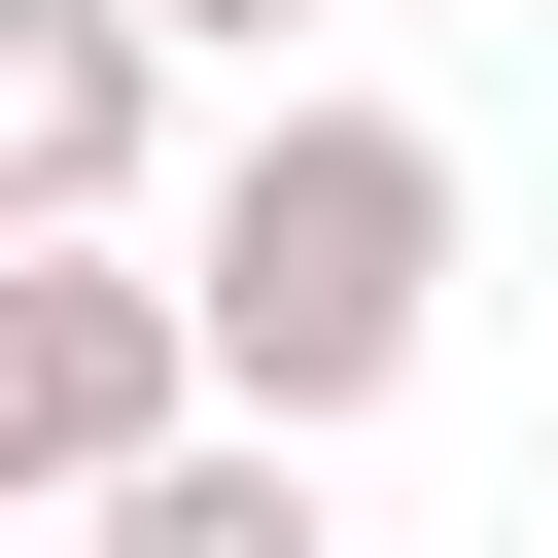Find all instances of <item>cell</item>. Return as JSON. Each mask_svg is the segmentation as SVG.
<instances>
[{
    "instance_id": "obj_1",
    "label": "cell",
    "mask_w": 558,
    "mask_h": 558,
    "mask_svg": "<svg viewBox=\"0 0 558 558\" xmlns=\"http://www.w3.org/2000/svg\"><path fill=\"white\" fill-rule=\"evenodd\" d=\"M174 314H209V418L244 453H349L418 349H453V140L384 70H279L209 174H174Z\"/></svg>"
},
{
    "instance_id": "obj_2",
    "label": "cell",
    "mask_w": 558,
    "mask_h": 558,
    "mask_svg": "<svg viewBox=\"0 0 558 558\" xmlns=\"http://www.w3.org/2000/svg\"><path fill=\"white\" fill-rule=\"evenodd\" d=\"M140 453H209V314H174V244H0V558H70Z\"/></svg>"
},
{
    "instance_id": "obj_3",
    "label": "cell",
    "mask_w": 558,
    "mask_h": 558,
    "mask_svg": "<svg viewBox=\"0 0 558 558\" xmlns=\"http://www.w3.org/2000/svg\"><path fill=\"white\" fill-rule=\"evenodd\" d=\"M174 35L140 0H0V244H174Z\"/></svg>"
},
{
    "instance_id": "obj_4",
    "label": "cell",
    "mask_w": 558,
    "mask_h": 558,
    "mask_svg": "<svg viewBox=\"0 0 558 558\" xmlns=\"http://www.w3.org/2000/svg\"><path fill=\"white\" fill-rule=\"evenodd\" d=\"M70 558H349V523H314V453H244V418H209V453H140Z\"/></svg>"
},
{
    "instance_id": "obj_5",
    "label": "cell",
    "mask_w": 558,
    "mask_h": 558,
    "mask_svg": "<svg viewBox=\"0 0 558 558\" xmlns=\"http://www.w3.org/2000/svg\"><path fill=\"white\" fill-rule=\"evenodd\" d=\"M140 35H174V70H244V105H279V35H314V0H140Z\"/></svg>"
}]
</instances>
